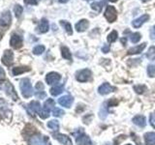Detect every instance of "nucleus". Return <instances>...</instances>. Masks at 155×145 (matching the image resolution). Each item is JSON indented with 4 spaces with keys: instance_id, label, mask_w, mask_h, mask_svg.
<instances>
[{
    "instance_id": "c9c22d12",
    "label": "nucleus",
    "mask_w": 155,
    "mask_h": 145,
    "mask_svg": "<svg viewBox=\"0 0 155 145\" xmlns=\"http://www.w3.org/2000/svg\"><path fill=\"white\" fill-rule=\"evenodd\" d=\"M147 74L150 77L155 76V65H149L147 67Z\"/></svg>"
},
{
    "instance_id": "6ab92c4d",
    "label": "nucleus",
    "mask_w": 155,
    "mask_h": 145,
    "mask_svg": "<svg viewBox=\"0 0 155 145\" xmlns=\"http://www.w3.org/2000/svg\"><path fill=\"white\" fill-rule=\"evenodd\" d=\"M133 122L135 125H137L138 127L143 128L147 125V120H145V117L143 115H136L133 118Z\"/></svg>"
},
{
    "instance_id": "5701e85b",
    "label": "nucleus",
    "mask_w": 155,
    "mask_h": 145,
    "mask_svg": "<svg viewBox=\"0 0 155 145\" xmlns=\"http://www.w3.org/2000/svg\"><path fill=\"white\" fill-rule=\"evenodd\" d=\"M64 90V84H55L51 89V94L52 96H58Z\"/></svg>"
},
{
    "instance_id": "423d86ee",
    "label": "nucleus",
    "mask_w": 155,
    "mask_h": 145,
    "mask_svg": "<svg viewBox=\"0 0 155 145\" xmlns=\"http://www.w3.org/2000/svg\"><path fill=\"white\" fill-rule=\"evenodd\" d=\"M91 79V71L88 69H82L76 74V79L80 82H86Z\"/></svg>"
},
{
    "instance_id": "09e8293b",
    "label": "nucleus",
    "mask_w": 155,
    "mask_h": 145,
    "mask_svg": "<svg viewBox=\"0 0 155 145\" xmlns=\"http://www.w3.org/2000/svg\"><path fill=\"white\" fill-rule=\"evenodd\" d=\"M110 1H111V2H115V1H117V0H110Z\"/></svg>"
},
{
    "instance_id": "9d476101",
    "label": "nucleus",
    "mask_w": 155,
    "mask_h": 145,
    "mask_svg": "<svg viewBox=\"0 0 155 145\" xmlns=\"http://www.w3.org/2000/svg\"><path fill=\"white\" fill-rule=\"evenodd\" d=\"M50 29V23H48V21L47 18H43L40 22H39L38 26L36 27V32L39 34H45Z\"/></svg>"
},
{
    "instance_id": "39448f33",
    "label": "nucleus",
    "mask_w": 155,
    "mask_h": 145,
    "mask_svg": "<svg viewBox=\"0 0 155 145\" xmlns=\"http://www.w3.org/2000/svg\"><path fill=\"white\" fill-rule=\"evenodd\" d=\"M12 23V14L9 10L4 11L1 16H0V26L2 27H8Z\"/></svg>"
},
{
    "instance_id": "b1692460",
    "label": "nucleus",
    "mask_w": 155,
    "mask_h": 145,
    "mask_svg": "<svg viewBox=\"0 0 155 145\" xmlns=\"http://www.w3.org/2000/svg\"><path fill=\"white\" fill-rule=\"evenodd\" d=\"M61 55L64 59L67 60H71L72 59V53L70 51V50L67 47H61Z\"/></svg>"
},
{
    "instance_id": "20e7f679",
    "label": "nucleus",
    "mask_w": 155,
    "mask_h": 145,
    "mask_svg": "<svg viewBox=\"0 0 155 145\" xmlns=\"http://www.w3.org/2000/svg\"><path fill=\"white\" fill-rule=\"evenodd\" d=\"M104 17L109 22H114L117 18V11L114 6H107L106 11L104 13Z\"/></svg>"
},
{
    "instance_id": "473e14b6",
    "label": "nucleus",
    "mask_w": 155,
    "mask_h": 145,
    "mask_svg": "<svg viewBox=\"0 0 155 145\" xmlns=\"http://www.w3.org/2000/svg\"><path fill=\"white\" fill-rule=\"evenodd\" d=\"M105 3L104 2H94L91 4V9L95 10L96 12H101L102 8H103V5Z\"/></svg>"
},
{
    "instance_id": "e433bc0d",
    "label": "nucleus",
    "mask_w": 155,
    "mask_h": 145,
    "mask_svg": "<svg viewBox=\"0 0 155 145\" xmlns=\"http://www.w3.org/2000/svg\"><path fill=\"white\" fill-rule=\"evenodd\" d=\"M149 122L151 124L152 127L155 129V112L150 114V117H149Z\"/></svg>"
},
{
    "instance_id": "58836bf2",
    "label": "nucleus",
    "mask_w": 155,
    "mask_h": 145,
    "mask_svg": "<svg viewBox=\"0 0 155 145\" xmlns=\"http://www.w3.org/2000/svg\"><path fill=\"white\" fill-rule=\"evenodd\" d=\"M153 55H155V47H151L149 48V50H148V53H147V57L151 58Z\"/></svg>"
},
{
    "instance_id": "dca6fc26",
    "label": "nucleus",
    "mask_w": 155,
    "mask_h": 145,
    "mask_svg": "<svg viewBox=\"0 0 155 145\" xmlns=\"http://www.w3.org/2000/svg\"><path fill=\"white\" fill-rule=\"evenodd\" d=\"M35 89H36V92H35V96L37 97L38 99H44L45 97L47 96L45 91H44V89H45V87H44V84L42 83L41 81L37 82V84L35 86Z\"/></svg>"
},
{
    "instance_id": "37998d69",
    "label": "nucleus",
    "mask_w": 155,
    "mask_h": 145,
    "mask_svg": "<svg viewBox=\"0 0 155 145\" xmlns=\"http://www.w3.org/2000/svg\"><path fill=\"white\" fill-rule=\"evenodd\" d=\"M4 77H5V72L2 68L0 67V79H3Z\"/></svg>"
},
{
    "instance_id": "412c9836",
    "label": "nucleus",
    "mask_w": 155,
    "mask_h": 145,
    "mask_svg": "<svg viewBox=\"0 0 155 145\" xmlns=\"http://www.w3.org/2000/svg\"><path fill=\"white\" fill-rule=\"evenodd\" d=\"M145 145H155V133L150 132L144 134Z\"/></svg>"
},
{
    "instance_id": "cd10ccee",
    "label": "nucleus",
    "mask_w": 155,
    "mask_h": 145,
    "mask_svg": "<svg viewBox=\"0 0 155 145\" xmlns=\"http://www.w3.org/2000/svg\"><path fill=\"white\" fill-rule=\"evenodd\" d=\"M117 38H118V34H117V32H116L115 30H114V31H111L109 35H108V42L109 43H114L116 40H117Z\"/></svg>"
},
{
    "instance_id": "4468645a",
    "label": "nucleus",
    "mask_w": 155,
    "mask_h": 145,
    "mask_svg": "<svg viewBox=\"0 0 155 145\" xmlns=\"http://www.w3.org/2000/svg\"><path fill=\"white\" fill-rule=\"evenodd\" d=\"M149 19V16L147 14H143V16H140V18H136L135 21H133V22H132V25H133V27H135V28H140V26L143 25V23H145Z\"/></svg>"
},
{
    "instance_id": "9b49d317",
    "label": "nucleus",
    "mask_w": 155,
    "mask_h": 145,
    "mask_svg": "<svg viewBox=\"0 0 155 145\" xmlns=\"http://www.w3.org/2000/svg\"><path fill=\"white\" fill-rule=\"evenodd\" d=\"M5 91H6V94L10 97V98H12L14 101H18V94L11 82L7 81L6 83H5Z\"/></svg>"
},
{
    "instance_id": "49530a36",
    "label": "nucleus",
    "mask_w": 155,
    "mask_h": 145,
    "mask_svg": "<svg viewBox=\"0 0 155 145\" xmlns=\"http://www.w3.org/2000/svg\"><path fill=\"white\" fill-rule=\"evenodd\" d=\"M3 31H0V40H1V39H2V36H3Z\"/></svg>"
},
{
    "instance_id": "4be33fe9",
    "label": "nucleus",
    "mask_w": 155,
    "mask_h": 145,
    "mask_svg": "<svg viewBox=\"0 0 155 145\" xmlns=\"http://www.w3.org/2000/svg\"><path fill=\"white\" fill-rule=\"evenodd\" d=\"M28 106H29V108L31 109L32 112L37 113V114L40 113V111H41V109H42V108H41V105H40V103H39V102H37V101H33V102H31V103L28 105Z\"/></svg>"
},
{
    "instance_id": "0eeeda50",
    "label": "nucleus",
    "mask_w": 155,
    "mask_h": 145,
    "mask_svg": "<svg viewBox=\"0 0 155 145\" xmlns=\"http://www.w3.org/2000/svg\"><path fill=\"white\" fill-rule=\"evenodd\" d=\"M22 44H23V39L21 35H18L17 33L12 34L11 39H10V46L18 50V48L22 47Z\"/></svg>"
},
{
    "instance_id": "f3484780",
    "label": "nucleus",
    "mask_w": 155,
    "mask_h": 145,
    "mask_svg": "<svg viewBox=\"0 0 155 145\" xmlns=\"http://www.w3.org/2000/svg\"><path fill=\"white\" fill-rule=\"evenodd\" d=\"M89 26V21L87 19H81L79 22L76 23L75 28L78 32H84Z\"/></svg>"
},
{
    "instance_id": "6e6552de",
    "label": "nucleus",
    "mask_w": 155,
    "mask_h": 145,
    "mask_svg": "<svg viewBox=\"0 0 155 145\" xmlns=\"http://www.w3.org/2000/svg\"><path fill=\"white\" fill-rule=\"evenodd\" d=\"M1 62L5 66L10 67L14 62V52L11 50H6L1 57Z\"/></svg>"
},
{
    "instance_id": "4c0bfd02",
    "label": "nucleus",
    "mask_w": 155,
    "mask_h": 145,
    "mask_svg": "<svg viewBox=\"0 0 155 145\" xmlns=\"http://www.w3.org/2000/svg\"><path fill=\"white\" fill-rule=\"evenodd\" d=\"M118 105V101L116 100V99H114V98L110 100L109 103H108V105L109 106H115V105Z\"/></svg>"
},
{
    "instance_id": "a211bd4d",
    "label": "nucleus",
    "mask_w": 155,
    "mask_h": 145,
    "mask_svg": "<svg viewBox=\"0 0 155 145\" xmlns=\"http://www.w3.org/2000/svg\"><path fill=\"white\" fill-rule=\"evenodd\" d=\"M145 47H147V43H143L142 45H139V46H136L134 47H131L128 50V54L129 55H132V54H139V53L142 52Z\"/></svg>"
},
{
    "instance_id": "c756f323",
    "label": "nucleus",
    "mask_w": 155,
    "mask_h": 145,
    "mask_svg": "<svg viewBox=\"0 0 155 145\" xmlns=\"http://www.w3.org/2000/svg\"><path fill=\"white\" fill-rule=\"evenodd\" d=\"M22 12H23V8H22V6H21L19 4H16L14 6V13H15V14H16V17L17 18H19L21 16V14H22Z\"/></svg>"
},
{
    "instance_id": "ddd939ff",
    "label": "nucleus",
    "mask_w": 155,
    "mask_h": 145,
    "mask_svg": "<svg viewBox=\"0 0 155 145\" xmlns=\"http://www.w3.org/2000/svg\"><path fill=\"white\" fill-rule=\"evenodd\" d=\"M73 102H74V99H73V97L70 95H65L58 99V104L62 106H64V108H71Z\"/></svg>"
},
{
    "instance_id": "8fccbe9b",
    "label": "nucleus",
    "mask_w": 155,
    "mask_h": 145,
    "mask_svg": "<svg viewBox=\"0 0 155 145\" xmlns=\"http://www.w3.org/2000/svg\"><path fill=\"white\" fill-rule=\"evenodd\" d=\"M85 1H90V0H85Z\"/></svg>"
},
{
    "instance_id": "7ed1b4c3",
    "label": "nucleus",
    "mask_w": 155,
    "mask_h": 145,
    "mask_svg": "<svg viewBox=\"0 0 155 145\" xmlns=\"http://www.w3.org/2000/svg\"><path fill=\"white\" fill-rule=\"evenodd\" d=\"M29 145H51L48 137L46 135H41L40 134H32L28 140Z\"/></svg>"
},
{
    "instance_id": "f03ea898",
    "label": "nucleus",
    "mask_w": 155,
    "mask_h": 145,
    "mask_svg": "<svg viewBox=\"0 0 155 145\" xmlns=\"http://www.w3.org/2000/svg\"><path fill=\"white\" fill-rule=\"evenodd\" d=\"M73 134H74V137H76V142L78 145H93L91 139L89 138L88 135H86L84 133L82 129L78 130L77 132H75Z\"/></svg>"
},
{
    "instance_id": "ea45409f",
    "label": "nucleus",
    "mask_w": 155,
    "mask_h": 145,
    "mask_svg": "<svg viewBox=\"0 0 155 145\" xmlns=\"http://www.w3.org/2000/svg\"><path fill=\"white\" fill-rule=\"evenodd\" d=\"M23 1L27 5H37L38 4L37 0H23Z\"/></svg>"
},
{
    "instance_id": "bb28decb",
    "label": "nucleus",
    "mask_w": 155,
    "mask_h": 145,
    "mask_svg": "<svg viewBox=\"0 0 155 145\" xmlns=\"http://www.w3.org/2000/svg\"><path fill=\"white\" fill-rule=\"evenodd\" d=\"M54 105H55V102L53 101L52 99H48L45 104H44V106L43 108H45L48 110H51V108H54Z\"/></svg>"
},
{
    "instance_id": "2f4dec72",
    "label": "nucleus",
    "mask_w": 155,
    "mask_h": 145,
    "mask_svg": "<svg viewBox=\"0 0 155 145\" xmlns=\"http://www.w3.org/2000/svg\"><path fill=\"white\" fill-rule=\"evenodd\" d=\"M107 115H108V110H107V105H106V104H104L103 106L101 108L100 111H99V117L101 119L104 120V119H106Z\"/></svg>"
},
{
    "instance_id": "c85d7f7f",
    "label": "nucleus",
    "mask_w": 155,
    "mask_h": 145,
    "mask_svg": "<svg viewBox=\"0 0 155 145\" xmlns=\"http://www.w3.org/2000/svg\"><path fill=\"white\" fill-rule=\"evenodd\" d=\"M45 50H46L45 47L42 46V45H39V46H36L33 48L32 52H33V54H35V55H41L42 53L45 51Z\"/></svg>"
},
{
    "instance_id": "c03bdc74",
    "label": "nucleus",
    "mask_w": 155,
    "mask_h": 145,
    "mask_svg": "<svg viewBox=\"0 0 155 145\" xmlns=\"http://www.w3.org/2000/svg\"><path fill=\"white\" fill-rule=\"evenodd\" d=\"M58 1H59L60 3H67L69 0H58Z\"/></svg>"
},
{
    "instance_id": "f704fd0d",
    "label": "nucleus",
    "mask_w": 155,
    "mask_h": 145,
    "mask_svg": "<svg viewBox=\"0 0 155 145\" xmlns=\"http://www.w3.org/2000/svg\"><path fill=\"white\" fill-rule=\"evenodd\" d=\"M52 114H53V116H55V117H60V116L64 114V111L58 108H54L52 109Z\"/></svg>"
},
{
    "instance_id": "f257e3e1",
    "label": "nucleus",
    "mask_w": 155,
    "mask_h": 145,
    "mask_svg": "<svg viewBox=\"0 0 155 145\" xmlns=\"http://www.w3.org/2000/svg\"><path fill=\"white\" fill-rule=\"evenodd\" d=\"M19 88H21V94L24 98H30L33 95V88L31 85V81L27 77H24L21 80V83H19Z\"/></svg>"
},
{
    "instance_id": "f8f14e48",
    "label": "nucleus",
    "mask_w": 155,
    "mask_h": 145,
    "mask_svg": "<svg viewBox=\"0 0 155 145\" xmlns=\"http://www.w3.org/2000/svg\"><path fill=\"white\" fill-rule=\"evenodd\" d=\"M115 87H114V86H111L110 83H107V82H105V83H103V84H101L100 86H99V88H98V93L100 94V95H108V94H110V92H114V91H115Z\"/></svg>"
},
{
    "instance_id": "a18cd8bd",
    "label": "nucleus",
    "mask_w": 155,
    "mask_h": 145,
    "mask_svg": "<svg viewBox=\"0 0 155 145\" xmlns=\"http://www.w3.org/2000/svg\"><path fill=\"white\" fill-rule=\"evenodd\" d=\"M121 42H122L123 44H124V45H125V42H127V39H121Z\"/></svg>"
},
{
    "instance_id": "de8ad7c7",
    "label": "nucleus",
    "mask_w": 155,
    "mask_h": 145,
    "mask_svg": "<svg viewBox=\"0 0 155 145\" xmlns=\"http://www.w3.org/2000/svg\"><path fill=\"white\" fill-rule=\"evenodd\" d=\"M142 2H147V1H149V0H140Z\"/></svg>"
},
{
    "instance_id": "79ce46f5",
    "label": "nucleus",
    "mask_w": 155,
    "mask_h": 145,
    "mask_svg": "<svg viewBox=\"0 0 155 145\" xmlns=\"http://www.w3.org/2000/svg\"><path fill=\"white\" fill-rule=\"evenodd\" d=\"M150 36H151L152 40H154L155 39V25L151 28V30H150Z\"/></svg>"
},
{
    "instance_id": "393cba45",
    "label": "nucleus",
    "mask_w": 155,
    "mask_h": 145,
    "mask_svg": "<svg viewBox=\"0 0 155 145\" xmlns=\"http://www.w3.org/2000/svg\"><path fill=\"white\" fill-rule=\"evenodd\" d=\"M60 25L64 27L65 31L68 33V35H72L73 34V29H72V25L70 22H68L66 21H60Z\"/></svg>"
},
{
    "instance_id": "7c9ffc66",
    "label": "nucleus",
    "mask_w": 155,
    "mask_h": 145,
    "mask_svg": "<svg viewBox=\"0 0 155 145\" xmlns=\"http://www.w3.org/2000/svg\"><path fill=\"white\" fill-rule=\"evenodd\" d=\"M140 37H142V35H140L139 32L133 33V34H131V35H130V41L132 42L133 44H137L140 40Z\"/></svg>"
},
{
    "instance_id": "2eb2a0df",
    "label": "nucleus",
    "mask_w": 155,
    "mask_h": 145,
    "mask_svg": "<svg viewBox=\"0 0 155 145\" xmlns=\"http://www.w3.org/2000/svg\"><path fill=\"white\" fill-rule=\"evenodd\" d=\"M53 137L56 140H58L61 144L63 145H72V140L71 138L66 134H53Z\"/></svg>"
},
{
    "instance_id": "3c124183",
    "label": "nucleus",
    "mask_w": 155,
    "mask_h": 145,
    "mask_svg": "<svg viewBox=\"0 0 155 145\" xmlns=\"http://www.w3.org/2000/svg\"><path fill=\"white\" fill-rule=\"evenodd\" d=\"M126 145H132V144H126Z\"/></svg>"
},
{
    "instance_id": "aec40b11",
    "label": "nucleus",
    "mask_w": 155,
    "mask_h": 145,
    "mask_svg": "<svg viewBox=\"0 0 155 145\" xmlns=\"http://www.w3.org/2000/svg\"><path fill=\"white\" fill-rule=\"evenodd\" d=\"M29 71H31V68H29L27 66L15 67L12 70V74H13V76H18V75H21V74H23V72H26Z\"/></svg>"
},
{
    "instance_id": "a19ab883",
    "label": "nucleus",
    "mask_w": 155,
    "mask_h": 145,
    "mask_svg": "<svg viewBox=\"0 0 155 145\" xmlns=\"http://www.w3.org/2000/svg\"><path fill=\"white\" fill-rule=\"evenodd\" d=\"M102 51L104 53H108L110 51V46L109 45H104L103 47H102Z\"/></svg>"
},
{
    "instance_id": "1a4fd4ad",
    "label": "nucleus",
    "mask_w": 155,
    "mask_h": 145,
    "mask_svg": "<svg viewBox=\"0 0 155 145\" xmlns=\"http://www.w3.org/2000/svg\"><path fill=\"white\" fill-rule=\"evenodd\" d=\"M60 79H61V76L60 74H58L56 72H51L46 76V81H47V83L50 85L56 84Z\"/></svg>"
},
{
    "instance_id": "a878e982",
    "label": "nucleus",
    "mask_w": 155,
    "mask_h": 145,
    "mask_svg": "<svg viewBox=\"0 0 155 145\" xmlns=\"http://www.w3.org/2000/svg\"><path fill=\"white\" fill-rule=\"evenodd\" d=\"M48 127L52 130H58V129H59V122L57 120H51L48 123Z\"/></svg>"
},
{
    "instance_id": "72a5a7b5",
    "label": "nucleus",
    "mask_w": 155,
    "mask_h": 145,
    "mask_svg": "<svg viewBox=\"0 0 155 145\" xmlns=\"http://www.w3.org/2000/svg\"><path fill=\"white\" fill-rule=\"evenodd\" d=\"M134 90L137 92L138 94H143L144 93V91H147V86L145 85H142V84H140V85H135L134 86Z\"/></svg>"
}]
</instances>
